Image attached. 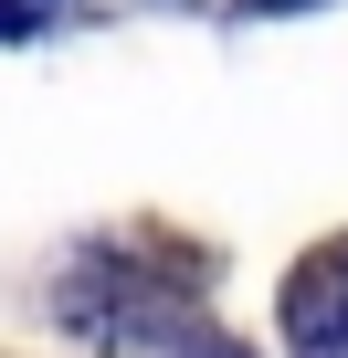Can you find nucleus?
<instances>
[{"label": "nucleus", "mask_w": 348, "mask_h": 358, "mask_svg": "<svg viewBox=\"0 0 348 358\" xmlns=\"http://www.w3.org/2000/svg\"><path fill=\"white\" fill-rule=\"evenodd\" d=\"M285 348L295 358H348V243L306 253L285 285Z\"/></svg>", "instance_id": "1"}, {"label": "nucleus", "mask_w": 348, "mask_h": 358, "mask_svg": "<svg viewBox=\"0 0 348 358\" xmlns=\"http://www.w3.org/2000/svg\"><path fill=\"white\" fill-rule=\"evenodd\" d=\"M74 11V0H0V43H32V32H53Z\"/></svg>", "instance_id": "2"}, {"label": "nucleus", "mask_w": 348, "mask_h": 358, "mask_svg": "<svg viewBox=\"0 0 348 358\" xmlns=\"http://www.w3.org/2000/svg\"><path fill=\"white\" fill-rule=\"evenodd\" d=\"M190 358H243V348H232V337H211V348H190Z\"/></svg>", "instance_id": "3"}, {"label": "nucleus", "mask_w": 348, "mask_h": 358, "mask_svg": "<svg viewBox=\"0 0 348 358\" xmlns=\"http://www.w3.org/2000/svg\"><path fill=\"white\" fill-rule=\"evenodd\" d=\"M253 11H295V0H253Z\"/></svg>", "instance_id": "4"}]
</instances>
